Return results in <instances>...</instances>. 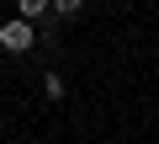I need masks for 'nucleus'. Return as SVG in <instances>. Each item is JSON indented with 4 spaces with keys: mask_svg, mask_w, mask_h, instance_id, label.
Listing matches in <instances>:
<instances>
[{
    "mask_svg": "<svg viewBox=\"0 0 159 144\" xmlns=\"http://www.w3.org/2000/svg\"><path fill=\"white\" fill-rule=\"evenodd\" d=\"M32 43H37V32H32V22H21V16L0 27V48H6V53H27Z\"/></svg>",
    "mask_w": 159,
    "mask_h": 144,
    "instance_id": "obj_1",
    "label": "nucleus"
},
{
    "mask_svg": "<svg viewBox=\"0 0 159 144\" xmlns=\"http://www.w3.org/2000/svg\"><path fill=\"white\" fill-rule=\"evenodd\" d=\"M43 91H48V102H64V75H48Z\"/></svg>",
    "mask_w": 159,
    "mask_h": 144,
    "instance_id": "obj_3",
    "label": "nucleus"
},
{
    "mask_svg": "<svg viewBox=\"0 0 159 144\" xmlns=\"http://www.w3.org/2000/svg\"><path fill=\"white\" fill-rule=\"evenodd\" d=\"M43 11H48V0H21V22H37Z\"/></svg>",
    "mask_w": 159,
    "mask_h": 144,
    "instance_id": "obj_2",
    "label": "nucleus"
}]
</instances>
